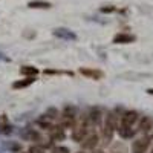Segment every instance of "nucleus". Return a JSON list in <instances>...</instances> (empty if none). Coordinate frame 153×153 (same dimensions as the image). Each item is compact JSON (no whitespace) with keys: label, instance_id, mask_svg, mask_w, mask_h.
<instances>
[{"label":"nucleus","instance_id":"obj_1","mask_svg":"<svg viewBox=\"0 0 153 153\" xmlns=\"http://www.w3.org/2000/svg\"><path fill=\"white\" fill-rule=\"evenodd\" d=\"M117 127H118V117H117V113H115V112H107V115L104 117L103 129H101V133H103V144H109L112 141Z\"/></svg>","mask_w":153,"mask_h":153},{"label":"nucleus","instance_id":"obj_2","mask_svg":"<svg viewBox=\"0 0 153 153\" xmlns=\"http://www.w3.org/2000/svg\"><path fill=\"white\" fill-rule=\"evenodd\" d=\"M91 130V124H89V120H87V115H83L76 120L74 129H72V139L76 143H81L83 138L87 135V132Z\"/></svg>","mask_w":153,"mask_h":153},{"label":"nucleus","instance_id":"obj_3","mask_svg":"<svg viewBox=\"0 0 153 153\" xmlns=\"http://www.w3.org/2000/svg\"><path fill=\"white\" fill-rule=\"evenodd\" d=\"M76 120H78V117H76V109L72 106H66L61 113V117H60V124L65 129H74Z\"/></svg>","mask_w":153,"mask_h":153},{"label":"nucleus","instance_id":"obj_4","mask_svg":"<svg viewBox=\"0 0 153 153\" xmlns=\"http://www.w3.org/2000/svg\"><path fill=\"white\" fill-rule=\"evenodd\" d=\"M98 143H100V136H98V133L95 132V129H92V127H91V130H89L87 135L83 138L81 147H83L84 150H94V149L98 146Z\"/></svg>","mask_w":153,"mask_h":153},{"label":"nucleus","instance_id":"obj_5","mask_svg":"<svg viewBox=\"0 0 153 153\" xmlns=\"http://www.w3.org/2000/svg\"><path fill=\"white\" fill-rule=\"evenodd\" d=\"M48 135H49V139L52 143H57V141H63L66 138V132H65V127L61 124H52L48 129Z\"/></svg>","mask_w":153,"mask_h":153},{"label":"nucleus","instance_id":"obj_6","mask_svg":"<svg viewBox=\"0 0 153 153\" xmlns=\"http://www.w3.org/2000/svg\"><path fill=\"white\" fill-rule=\"evenodd\" d=\"M150 143H152V136H149V135H144L141 138L135 139L132 144V153H146Z\"/></svg>","mask_w":153,"mask_h":153},{"label":"nucleus","instance_id":"obj_7","mask_svg":"<svg viewBox=\"0 0 153 153\" xmlns=\"http://www.w3.org/2000/svg\"><path fill=\"white\" fill-rule=\"evenodd\" d=\"M138 118H139L138 112H135V110H127V112H124V113L121 115V120H120L118 124H123V126H127V127H133V126L136 124Z\"/></svg>","mask_w":153,"mask_h":153},{"label":"nucleus","instance_id":"obj_8","mask_svg":"<svg viewBox=\"0 0 153 153\" xmlns=\"http://www.w3.org/2000/svg\"><path fill=\"white\" fill-rule=\"evenodd\" d=\"M101 118H103V113H101V109L100 107H92L91 112L87 115V120H89V124L92 126H98L101 123Z\"/></svg>","mask_w":153,"mask_h":153},{"label":"nucleus","instance_id":"obj_9","mask_svg":"<svg viewBox=\"0 0 153 153\" xmlns=\"http://www.w3.org/2000/svg\"><path fill=\"white\" fill-rule=\"evenodd\" d=\"M80 74L84 75V76H89V78L92 80H101L104 76V74L98 71V69H91V68H81L80 69Z\"/></svg>","mask_w":153,"mask_h":153},{"label":"nucleus","instance_id":"obj_10","mask_svg":"<svg viewBox=\"0 0 153 153\" xmlns=\"http://www.w3.org/2000/svg\"><path fill=\"white\" fill-rule=\"evenodd\" d=\"M152 129H153V120L149 118V117L141 118V121H139V126H138V132H141V133L147 135Z\"/></svg>","mask_w":153,"mask_h":153},{"label":"nucleus","instance_id":"obj_11","mask_svg":"<svg viewBox=\"0 0 153 153\" xmlns=\"http://www.w3.org/2000/svg\"><path fill=\"white\" fill-rule=\"evenodd\" d=\"M54 35L58 37V38H63V40H75V38H76V35H75L74 32H71L69 29H66V28H58V29H55V31H54Z\"/></svg>","mask_w":153,"mask_h":153},{"label":"nucleus","instance_id":"obj_12","mask_svg":"<svg viewBox=\"0 0 153 153\" xmlns=\"http://www.w3.org/2000/svg\"><path fill=\"white\" fill-rule=\"evenodd\" d=\"M118 133H120V136L121 138H124V139H130V138H133V135H135V129L133 127H127V126H123V124H118Z\"/></svg>","mask_w":153,"mask_h":153},{"label":"nucleus","instance_id":"obj_13","mask_svg":"<svg viewBox=\"0 0 153 153\" xmlns=\"http://www.w3.org/2000/svg\"><path fill=\"white\" fill-rule=\"evenodd\" d=\"M135 42V35H130V34H117L113 37V43L117 45H126V43H132Z\"/></svg>","mask_w":153,"mask_h":153},{"label":"nucleus","instance_id":"obj_14","mask_svg":"<svg viewBox=\"0 0 153 153\" xmlns=\"http://www.w3.org/2000/svg\"><path fill=\"white\" fill-rule=\"evenodd\" d=\"M23 138L26 139V141H34V143H40V141H43L42 135L38 133L37 130H34V129H26V132L23 133Z\"/></svg>","mask_w":153,"mask_h":153},{"label":"nucleus","instance_id":"obj_15","mask_svg":"<svg viewBox=\"0 0 153 153\" xmlns=\"http://www.w3.org/2000/svg\"><path fill=\"white\" fill-rule=\"evenodd\" d=\"M11 132H12V129H11V124H9V121L6 118V115H2V117H0V133L2 135H9Z\"/></svg>","mask_w":153,"mask_h":153},{"label":"nucleus","instance_id":"obj_16","mask_svg":"<svg viewBox=\"0 0 153 153\" xmlns=\"http://www.w3.org/2000/svg\"><path fill=\"white\" fill-rule=\"evenodd\" d=\"M34 81H35L34 76H26L25 80H17V81H14L12 87H14V89H25V87H29Z\"/></svg>","mask_w":153,"mask_h":153},{"label":"nucleus","instance_id":"obj_17","mask_svg":"<svg viewBox=\"0 0 153 153\" xmlns=\"http://www.w3.org/2000/svg\"><path fill=\"white\" fill-rule=\"evenodd\" d=\"M37 124H38V126H40V127H42V129H49V127H51V126H52V124H54V120H52V118H51V117H49V115H46V113H43V115H42V117H40V118H38V120H37Z\"/></svg>","mask_w":153,"mask_h":153},{"label":"nucleus","instance_id":"obj_18","mask_svg":"<svg viewBox=\"0 0 153 153\" xmlns=\"http://www.w3.org/2000/svg\"><path fill=\"white\" fill-rule=\"evenodd\" d=\"M28 6L32 9H48V8H51V3L43 2V0H32V2L28 3Z\"/></svg>","mask_w":153,"mask_h":153},{"label":"nucleus","instance_id":"obj_19","mask_svg":"<svg viewBox=\"0 0 153 153\" xmlns=\"http://www.w3.org/2000/svg\"><path fill=\"white\" fill-rule=\"evenodd\" d=\"M20 74L23 76H35L38 74V69L34 66H22L20 68Z\"/></svg>","mask_w":153,"mask_h":153},{"label":"nucleus","instance_id":"obj_20","mask_svg":"<svg viewBox=\"0 0 153 153\" xmlns=\"http://www.w3.org/2000/svg\"><path fill=\"white\" fill-rule=\"evenodd\" d=\"M110 153H127V147L124 146V143H115L110 147Z\"/></svg>","mask_w":153,"mask_h":153},{"label":"nucleus","instance_id":"obj_21","mask_svg":"<svg viewBox=\"0 0 153 153\" xmlns=\"http://www.w3.org/2000/svg\"><path fill=\"white\" fill-rule=\"evenodd\" d=\"M51 153H69V149L65 147V146H57L51 150Z\"/></svg>","mask_w":153,"mask_h":153},{"label":"nucleus","instance_id":"obj_22","mask_svg":"<svg viewBox=\"0 0 153 153\" xmlns=\"http://www.w3.org/2000/svg\"><path fill=\"white\" fill-rule=\"evenodd\" d=\"M28 153H46V152H45V149H43L42 146H32V147L28 150Z\"/></svg>","mask_w":153,"mask_h":153},{"label":"nucleus","instance_id":"obj_23","mask_svg":"<svg viewBox=\"0 0 153 153\" xmlns=\"http://www.w3.org/2000/svg\"><path fill=\"white\" fill-rule=\"evenodd\" d=\"M46 115H49V117L52 118L54 121H55V120L58 118V112H57V110H55L54 107H51V109H48V110H46Z\"/></svg>","mask_w":153,"mask_h":153},{"label":"nucleus","instance_id":"obj_24","mask_svg":"<svg viewBox=\"0 0 153 153\" xmlns=\"http://www.w3.org/2000/svg\"><path fill=\"white\" fill-rule=\"evenodd\" d=\"M112 11H115V8H113V6H107V8H101V12H112Z\"/></svg>","mask_w":153,"mask_h":153},{"label":"nucleus","instance_id":"obj_25","mask_svg":"<svg viewBox=\"0 0 153 153\" xmlns=\"http://www.w3.org/2000/svg\"><path fill=\"white\" fill-rule=\"evenodd\" d=\"M147 94H149V95H153V89H149V91H147Z\"/></svg>","mask_w":153,"mask_h":153},{"label":"nucleus","instance_id":"obj_26","mask_svg":"<svg viewBox=\"0 0 153 153\" xmlns=\"http://www.w3.org/2000/svg\"><path fill=\"white\" fill-rule=\"evenodd\" d=\"M94 153H104V152H103V150H95Z\"/></svg>","mask_w":153,"mask_h":153},{"label":"nucleus","instance_id":"obj_27","mask_svg":"<svg viewBox=\"0 0 153 153\" xmlns=\"http://www.w3.org/2000/svg\"><path fill=\"white\" fill-rule=\"evenodd\" d=\"M78 153H84V152H78Z\"/></svg>","mask_w":153,"mask_h":153},{"label":"nucleus","instance_id":"obj_28","mask_svg":"<svg viewBox=\"0 0 153 153\" xmlns=\"http://www.w3.org/2000/svg\"><path fill=\"white\" fill-rule=\"evenodd\" d=\"M25 153H28V152H25Z\"/></svg>","mask_w":153,"mask_h":153}]
</instances>
